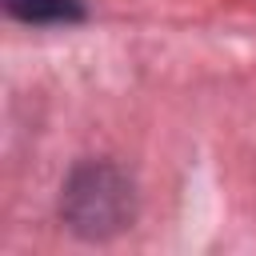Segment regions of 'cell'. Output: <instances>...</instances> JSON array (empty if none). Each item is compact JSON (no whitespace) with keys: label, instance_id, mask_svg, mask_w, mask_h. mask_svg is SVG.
I'll use <instances>...</instances> for the list:
<instances>
[{"label":"cell","instance_id":"7a4b0ae2","mask_svg":"<svg viewBox=\"0 0 256 256\" xmlns=\"http://www.w3.org/2000/svg\"><path fill=\"white\" fill-rule=\"evenodd\" d=\"M12 16L32 20V24H60V20H80V4L76 0H4Z\"/></svg>","mask_w":256,"mask_h":256},{"label":"cell","instance_id":"6da1fadb","mask_svg":"<svg viewBox=\"0 0 256 256\" xmlns=\"http://www.w3.org/2000/svg\"><path fill=\"white\" fill-rule=\"evenodd\" d=\"M64 216L80 236H112L132 220V188L108 164L76 168L64 188Z\"/></svg>","mask_w":256,"mask_h":256}]
</instances>
